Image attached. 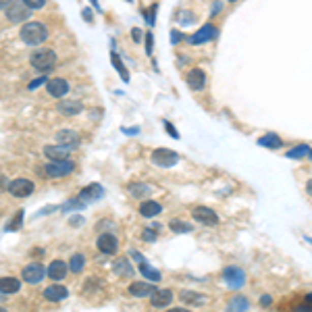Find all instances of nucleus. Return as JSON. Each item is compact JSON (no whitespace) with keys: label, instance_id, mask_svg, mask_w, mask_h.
Listing matches in <instances>:
<instances>
[{"label":"nucleus","instance_id":"nucleus-1","mask_svg":"<svg viewBox=\"0 0 312 312\" xmlns=\"http://www.w3.org/2000/svg\"><path fill=\"white\" fill-rule=\"evenodd\" d=\"M19 36H21V42L27 44V46H38V44H42L48 38V27L40 23V21H27V23L21 27Z\"/></svg>","mask_w":312,"mask_h":312},{"label":"nucleus","instance_id":"nucleus-2","mask_svg":"<svg viewBox=\"0 0 312 312\" xmlns=\"http://www.w3.org/2000/svg\"><path fill=\"white\" fill-rule=\"evenodd\" d=\"M32 67L36 71H40V73H48V71H52L54 67H56V54L52 52V50H36L34 54H32Z\"/></svg>","mask_w":312,"mask_h":312},{"label":"nucleus","instance_id":"nucleus-3","mask_svg":"<svg viewBox=\"0 0 312 312\" xmlns=\"http://www.w3.org/2000/svg\"><path fill=\"white\" fill-rule=\"evenodd\" d=\"M73 169H75V165L69 159H65V161L48 163V167L44 169V173H46V177H50V179H60V177H67L69 173H73Z\"/></svg>","mask_w":312,"mask_h":312},{"label":"nucleus","instance_id":"nucleus-4","mask_svg":"<svg viewBox=\"0 0 312 312\" xmlns=\"http://www.w3.org/2000/svg\"><path fill=\"white\" fill-rule=\"evenodd\" d=\"M223 281L231 289H241L246 285V273H243L239 266H225V269H223Z\"/></svg>","mask_w":312,"mask_h":312},{"label":"nucleus","instance_id":"nucleus-5","mask_svg":"<svg viewBox=\"0 0 312 312\" xmlns=\"http://www.w3.org/2000/svg\"><path fill=\"white\" fill-rule=\"evenodd\" d=\"M177 161H179V154L167 150V148H156L152 152V163L159 165V167H175Z\"/></svg>","mask_w":312,"mask_h":312},{"label":"nucleus","instance_id":"nucleus-6","mask_svg":"<svg viewBox=\"0 0 312 312\" xmlns=\"http://www.w3.org/2000/svg\"><path fill=\"white\" fill-rule=\"evenodd\" d=\"M219 36V32H216V27L212 25V23H206L204 27H200L196 34H192L190 38H188V42L192 44V46H200V44H206V42H210V40H214Z\"/></svg>","mask_w":312,"mask_h":312},{"label":"nucleus","instance_id":"nucleus-7","mask_svg":"<svg viewBox=\"0 0 312 312\" xmlns=\"http://www.w3.org/2000/svg\"><path fill=\"white\" fill-rule=\"evenodd\" d=\"M21 277H23L25 283L36 285V283H40L44 277H46V269H44V266H42L40 262H32V264H27L25 269H23Z\"/></svg>","mask_w":312,"mask_h":312},{"label":"nucleus","instance_id":"nucleus-8","mask_svg":"<svg viewBox=\"0 0 312 312\" xmlns=\"http://www.w3.org/2000/svg\"><path fill=\"white\" fill-rule=\"evenodd\" d=\"M192 216H194V221L200 223V225H206V227H214L216 223H219L216 212L210 210V208H206V206H196L192 210Z\"/></svg>","mask_w":312,"mask_h":312},{"label":"nucleus","instance_id":"nucleus-9","mask_svg":"<svg viewBox=\"0 0 312 312\" xmlns=\"http://www.w3.org/2000/svg\"><path fill=\"white\" fill-rule=\"evenodd\" d=\"M7 188H9V194L15 196V198H27V196L34 194V190H36L34 181H29V179H15V181H11Z\"/></svg>","mask_w":312,"mask_h":312},{"label":"nucleus","instance_id":"nucleus-10","mask_svg":"<svg viewBox=\"0 0 312 312\" xmlns=\"http://www.w3.org/2000/svg\"><path fill=\"white\" fill-rule=\"evenodd\" d=\"M5 13H7V19L11 23H21V21L32 17V9H27L23 3H13Z\"/></svg>","mask_w":312,"mask_h":312},{"label":"nucleus","instance_id":"nucleus-11","mask_svg":"<svg viewBox=\"0 0 312 312\" xmlns=\"http://www.w3.org/2000/svg\"><path fill=\"white\" fill-rule=\"evenodd\" d=\"M96 246H98V250L102 254H108L110 256V254H115L119 250V239L113 233H102L98 237V241H96Z\"/></svg>","mask_w":312,"mask_h":312},{"label":"nucleus","instance_id":"nucleus-12","mask_svg":"<svg viewBox=\"0 0 312 312\" xmlns=\"http://www.w3.org/2000/svg\"><path fill=\"white\" fill-rule=\"evenodd\" d=\"M46 92L52 98H65L67 94H69V83H67L63 77H54V79L46 81Z\"/></svg>","mask_w":312,"mask_h":312},{"label":"nucleus","instance_id":"nucleus-13","mask_svg":"<svg viewBox=\"0 0 312 312\" xmlns=\"http://www.w3.org/2000/svg\"><path fill=\"white\" fill-rule=\"evenodd\" d=\"M188 85H190V90L194 92H200V90H204V85H206V73L202 69H192L185 77Z\"/></svg>","mask_w":312,"mask_h":312},{"label":"nucleus","instance_id":"nucleus-14","mask_svg":"<svg viewBox=\"0 0 312 312\" xmlns=\"http://www.w3.org/2000/svg\"><path fill=\"white\" fill-rule=\"evenodd\" d=\"M102 196H104V188L98 185V183H90L87 188H83V190L79 192V200H81L83 204L94 202V200H100Z\"/></svg>","mask_w":312,"mask_h":312},{"label":"nucleus","instance_id":"nucleus-15","mask_svg":"<svg viewBox=\"0 0 312 312\" xmlns=\"http://www.w3.org/2000/svg\"><path fill=\"white\" fill-rule=\"evenodd\" d=\"M150 302L154 308H167L173 302V292L171 289H154L150 296Z\"/></svg>","mask_w":312,"mask_h":312},{"label":"nucleus","instance_id":"nucleus-16","mask_svg":"<svg viewBox=\"0 0 312 312\" xmlns=\"http://www.w3.org/2000/svg\"><path fill=\"white\" fill-rule=\"evenodd\" d=\"M44 154H46V159L50 161H65V159H69V154H71V148L69 146H46L44 148Z\"/></svg>","mask_w":312,"mask_h":312},{"label":"nucleus","instance_id":"nucleus-17","mask_svg":"<svg viewBox=\"0 0 312 312\" xmlns=\"http://www.w3.org/2000/svg\"><path fill=\"white\" fill-rule=\"evenodd\" d=\"M154 283H144V281H133L131 285H129V294L131 296H136V298H146V296H152V292H154Z\"/></svg>","mask_w":312,"mask_h":312},{"label":"nucleus","instance_id":"nucleus-18","mask_svg":"<svg viewBox=\"0 0 312 312\" xmlns=\"http://www.w3.org/2000/svg\"><path fill=\"white\" fill-rule=\"evenodd\" d=\"M67 296H69V289L63 287V285H50L44 289V298L50 300V302H63Z\"/></svg>","mask_w":312,"mask_h":312},{"label":"nucleus","instance_id":"nucleus-19","mask_svg":"<svg viewBox=\"0 0 312 312\" xmlns=\"http://www.w3.org/2000/svg\"><path fill=\"white\" fill-rule=\"evenodd\" d=\"M56 110H58L60 115L73 117V115L81 113L83 106H81V102H77V100H60V102H58V106H56Z\"/></svg>","mask_w":312,"mask_h":312},{"label":"nucleus","instance_id":"nucleus-20","mask_svg":"<svg viewBox=\"0 0 312 312\" xmlns=\"http://www.w3.org/2000/svg\"><path fill=\"white\" fill-rule=\"evenodd\" d=\"M56 142L63 144V146H69V148H77L81 140H79V136H77L75 131H71V129H63V131L56 133Z\"/></svg>","mask_w":312,"mask_h":312},{"label":"nucleus","instance_id":"nucleus-21","mask_svg":"<svg viewBox=\"0 0 312 312\" xmlns=\"http://www.w3.org/2000/svg\"><path fill=\"white\" fill-rule=\"evenodd\" d=\"M46 275H48L52 281H60V279H65V275H67V264H65L63 260H52L50 266L46 269Z\"/></svg>","mask_w":312,"mask_h":312},{"label":"nucleus","instance_id":"nucleus-22","mask_svg":"<svg viewBox=\"0 0 312 312\" xmlns=\"http://www.w3.org/2000/svg\"><path fill=\"white\" fill-rule=\"evenodd\" d=\"M21 289V281L17 277H3L0 279V294H17Z\"/></svg>","mask_w":312,"mask_h":312},{"label":"nucleus","instance_id":"nucleus-23","mask_svg":"<svg viewBox=\"0 0 312 312\" xmlns=\"http://www.w3.org/2000/svg\"><path fill=\"white\" fill-rule=\"evenodd\" d=\"M163 212V206L159 202H154V200H148L140 206V214L146 216V219H152V216H159Z\"/></svg>","mask_w":312,"mask_h":312},{"label":"nucleus","instance_id":"nucleus-24","mask_svg":"<svg viewBox=\"0 0 312 312\" xmlns=\"http://www.w3.org/2000/svg\"><path fill=\"white\" fill-rule=\"evenodd\" d=\"M113 266H115L117 277H133V266L129 264L127 258H117Z\"/></svg>","mask_w":312,"mask_h":312},{"label":"nucleus","instance_id":"nucleus-25","mask_svg":"<svg viewBox=\"0 0 312 312\" xmlns=\"http://www.w3.org/2000/svg\"><path fill=\"white\" fill-rule=\"evenodd\" d=\"M281 144H283V142H281V138L277 136V133H266L264 138L258 140V146H262V148H271V150L279 148Z\"/></svg>","mask_w":312,"mask_h":312},{"label":"nucleus","instance_id":"nucleus-26","mask_svg":"<svg viewBox=\"0 0 312 312\" xmlns=\"http://www.w3.org/2000/svg\"><path fill=\"white\" fill-rule=\"evenodd\" d=\"M179 298H181L183 304H192V306L206 304V298H204V296H200V294H196V292H181Z\"/></svg>","mask_w":312,"mask_h":312},{"label":"nucleus","instance_id":"nucleus-27","mask_svg":"<svg viewBox=\"0 0 312 312\" xmlns=\"http://www.w3.org/2000/svg\"><path fill=\"white\" fill-rule=\"evenodd\" d=\"M169 229H171L173 233H192V231H194V227L190 225V223L179 221V219H173V221L169 223Z\"/></svg>","mask_w":312,"mask_h":312},{"label":"nucleus","instance_id":"nucleus-28","mask_svg":"<svg viewBox=\"0 0 312 312\" xmlns=\"http://www.w3.org/2000/svg\"><path fill=\"white\" fill-rule=\"evenodd\" d=\"M140 271H142V275H144V277H148L152 283H159V281L163 279L159 271L152 269V266H148V264H146V260H142V262H140Z\"/></svg>","mask_w":312,"mask_h":312},{"label":"nucleus","instance_id":"nucleus-29","mask_svg":"<svg viewBox=\"0 0 312 312\" xmlns=\"http://www.w3.org/2000/svg\"><path fill=\"white\" fill-rule=\"evenodd\" d=\"M308 152H310V148H308V144H300V146H296V148H292V150H287V159H304V156H308Z\"/></svg>","mask_w":312,"mask_h":312},{"label":"nucleus","instance_id":"nucleus-30","mask_svg":"<svg viewBox=\"0 0 312 312\" xmlns=\"http://www.w3.org/2000/svg\"><path fill=\"white\" fill-rule=\"evenodd\" d=\"M83 266H85V256H83V254H73L71 260H69V269H71L73 273H81Z\"/></svg>","mask_w":312,"mask_h":312},{"label":"nucleus","instance_id":"nucleus-31","mask_svg":"<svg viewBox=\"0 0 312 312\" xmlns=\"http://www.w3.org/2000/svg\"><path fill=\"white\" fill-rule=\"evenodd\" d=\"M250 308V300L243 298V296H235L231 302H229V310H248Z\"/></svg>","mask_w":312,"mask_h":312},{"label":"nucleus","instance_id":"nucleus-32","mask_svg":"<svg viewBox=\"0 0 312 312\" xmlns=\"http://www.w3.org/2000/svg\"><path fill=\"white\" fill-rule=\"evenodd\" d=\"M129 194H131L133 198H144V196L150 194V188H148L146 183H131V185H129Z\"/></svg>","mask_w":312,"mask_h":312},{"label":"nucleus","instance_id":"nucleus-33","mask_svg":"<svg viewBox=\"0 0 312 312\" xmlns=\"http://www.w3.org/2000/svg\"><path fill=\"white\" fill-rule=\"evenodd\" d=\"M113 67H115V69L121 73V79H123V81H129V71L125 69V65L121 63V56H119V54H115V52H113Z\"/></svg>","mask_w":312,"mask_h":312},{"label":"nucleus","instance_id":"nucleus-34","mask_svg":"<svg viewBox=\"0 0 312 312\" xmlns=\"http://www.w3.org/2000/svg\"><path fill=\"white\" fill-rule=\"evenodd\" d=\"M21 223H23V210H19L17 212V216L9 223V231H17L19 227H21Z\"/></svg>","mask_w":312,"mask_h":312},{"label":"nucleus","instance_id":"nucleus-35","mask_svg":"<svg viewBox=\"0 0 312 312\" xmlns=\"http://www.w3.org/2000/svg\"><path fill=\"white\" fill-rule=\"evenodd\" d=\"M83 206H85V204H83L81 200L77 198V200H69V202H67V204H65L63 208H65V210H81Z\"/></svg>","mask_w":312,"mask_h":312},{"label":"nucleus","instance_id":"nucleus-36","mask_svg":"<svg viewBox=\"0 0 312 312\" xmlns=\"http://www.w3.org/2000/svg\"><path fill=\"white\" fill-rule=\"evenodd\" d=\"M23 5L27 9H32V11H38V9H42L44 5H46V0H23Z\"/></svg>","mask_w":312,"mask_h":312},{"label":"nucleus","instance_id":"nucleus-37","mask_svg":"<svg viewBox=\"0 0 312 312\" xmlns=\"http://www.w3.org/2000/svg\"><path fill=\"white\" fill-rule=\"evenodd\" d=\"M156 231H159V229H154V227H152V229H146V231L142 233V237H144L146 241H154V239H156Z\"/></svg>","mask_w":312,"mask_h":312},{"label":"nucleus","instance_id":"nucleus-38","mask_svg":"<svg viewBox=\"0 0 312 312\" xmlns=\"http://www.w3.org/2000/svg\"><path fill=\"white\" fill-rule=\"evenodd\" d=\"M152 50H154V36L148 34V36H146V52L152 54Z\"/></svg>","mask_w":312,"mask_h":312},{"label":"nucleus","instance_id":"nucleus-39","mask_svg":"<svg viewBox=\"0 0 312 312\" xmlns=\"http://www.w3.org/2000/svg\"><path fill=\"white\" fill-rule=\"evenodd\" d=\"M165 129L171 133V138H175V140H179V133L175 131V127H173V123H169V121H165Z\"/></svg>","mask_w":312,"mask_h":312},{"label":"nucleus","instance_id":"nucleus-40","mask_svg":"<svg viewBox=\"0 0 312 312\" xmlns=\"http://www.w3.org/2000/svg\"><path fill=\"white\" fill-rule=\"evenodd\" d=\"M42 83H46V77H38V79H34V81H32L27 87H29V90H36V87H40Z\"/></svg>","mask_w":312,"mask_h":312},{"label":"nucleus","instance_id":"nucleus-41","mask_svg":"<svg viewBox=\"0 0 312 312\" xmlns=\"http://www.w3.org/2000/svg\"><path fill=\"white\" fill-rule=\"evenodd\" d=\"M81 17H83V19L87 21V23H92V21H94V17H92V11L87 9V7H85V9L81 11Z\"/></svg>","mask_w":312,"mask_h":312},{"label":"nucleus","instance_id":"nucleus-42","mask_svg":"<svg viewBox=\"0 0 312 312\" xmlns=\"http://www.w3.org/2000/svg\"><path fill=\"white\" fill-rule=\"evenodd\" d=\"M13 3H15V0H0V11H7Z\"/></svg>","mask_w":312,"mask_h":312},{"label":"nucleus","instance_id":"nucleus-43","mask_svg":"<svg viewBox=\"0 0 312 312\" xmlns=\"http://www.w3.org/2000/svg\"><path fill=\"white\" fill-rule=\"evenodd\" d=\"M131 36H133V40H136V42H142V32H140L138 27H133V32H131Z\"/></svg>","mask_w":312,"mask_h":312},{"label":"nucleus","instance_id":"nucleus-44","mask_svg":"<svg viewBox=\"0 0 312 312\" xmlns=\"http://www.w3.org/2000/svg\"><path fill=\"white\" fill-rule=\"evenodd\" d=\"M221 9H223V5H221V3H214V5H212L210 15H212V17H214V15H219V13H221Z\"/></svg>","mask_w":312,"mask_h":312},{"label":"nucleus","instance_id":"nucleus-45","mask_svg":"<svg viewBox=\"0 0 312 312\" xmlns=\"http://www.w3.org/2000/svg\"><path fill=\"white\" fill-rule=\"evenodd\" d=\"M171 40H173V44H177L179 40H183V36H181L179 32H173V34H171Z\"/></svg>","mask_w":312,"mask_h":312},{"label":"nucleus","instance_id":"nucleus-46","mask_svg":"<svg viewBox=\"0 0 312 312\" xmlns=\"http://www.w3.org/2000/svg\"><path fill=\"white\" fill-rule=\"evenodd\" d=\"M271 302H273L271 296H262V298H260V304H262V306H271Z\"/></svg>","mask_w":312,"mask_h":312},{"label":"nucleus","instance_id":"nucleus-47","mask_svg":"<svg viewBox=\"0 0 312 312\" xmlns=\"http://www.w3.org/2000/svg\"><path fill=\"white\" fill-rule=\"evenodd\" d=\"M69 223H71L73 227H75V225H81V223H83V216H73V219H71Z\"/></svg>","mask_w":312,"mask_h":312},{"label":"nucleus","instance_id":"nucleus-48","mask_svg":"<svg viewBox=\"0 0 312 312\" xmlns=\"http://www.w3.org/2000/svg\"><path fill=\"white\" fill-rule=\"evenodd\" d=\"M306 194H308V196L312 198V179H310V181L306 183Z\"/></svg>","mask_w":312,"mask_h":312},{"label":"nucleus","instance_id":"nucleus-49","mask_svg":"<svg viewBox=\"0 0 312 312\" xmlns=\"http://www.w3.org/2000/svg\"><path fill=\"white\" fill-rule=\"evenodd\" d=\"M5 185H9V183H7V177H5V175H0V190H3Z\"/></svg>","mask_w":312,"mask_h":312},{"label":"nucleus","instance_id":"nucleus-50","mask_svg":"<svg viewBox=\"0 0 312 312\" xmlns=\"http://www.w3.org/2000/svg\"><path fill=\"white\" fill-rule=\"evenodd\" d=\"M306 304H308V310H312V294L306 296Z\"/></svg>","mask_w":312,"mask_h":312},{"label":"nucleus","instance_id":"nucleus-51","mask_svg":"<svg viewBox=\"0 0 312 312\" xmlns=\"http://www.w3.org/2000/svg\"><path fill=\"white\" fill-rule=\"evenodd\" d=\"M90 3L96 7V11H100V3H98V0H90Z\"/></svg>","mask_w":312,"mask_h":312},{"label":"nucleus","instance_id":"nucleus-52","mask_svg":"<svg viewBox=\"0 0 312 312\" xmlns=\"http://www.w3.org/2000/svg\"><path fill=\"white\" fill-rule=\"evenodd\" d=\"M308 156H310V161H312V150H310V152H308Z\"/></svg>","mask_w":312,"mask_h":312},{"label":"nucleus","instance_id":"nucleus-53","mask_svg":"<svg viewBox=\"0 0 312 312\" xmlns=\"http://www.w3.org/2000/svg\"><path fill=\"white\" fill-rule=\"evenodd\" d=\"M229 3H235V0H229Z\"/></svg>","mask_w":312,"mask_h":312}]
</instances>
